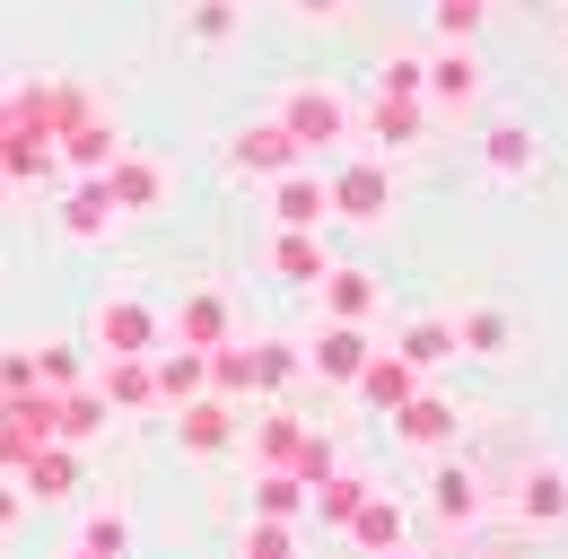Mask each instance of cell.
Returning <instances> with one entry per match:
<instances>
[{
  "label": "cell",
  "mask_w": 568,
  "mask_h": 559,
  "mask_svg": "<svg viewBox=\"0 0 568 559\" xmlns=\"http://www.w3.org/2000/svg\"><path fill=\"white\" fill-rule=\"evenodd\" d=\"M272 123H281L306 157H342V149L358 140V105L342 96V88H324V79H297V88H281Z\"/></svg>",
  "instance_id": "1"
},
{
  "label": "cell",
  "mask_w": 568,
  "mask_h": 559,
  "mask_svg": "<svg viewBox=\"0 0 568 559\" xmlns=\"http://www.w3.org/2000/svg\"><path fill=\"white\" fill-rule=\"evenodd\" d=\"M394 202H403V184H394V166H385L376 149H342V157L324 166V218L376 227V218H394Z\"/></svg>",
  "instance_id": "2"
},
{
  "label": "cell",
  "mask_w": 568,
  "mask_h": 559,
  "mask_svg": "<svg viewBox=\"0 0 568 559\" xmlns=\"http://www.w3.org/2000/svg\"><path fill=\"white\" fill-rule=\"evenodd\" d=\"M158 342H166V315L149 306L141 288L97 297V315H88V349H97V358H149Z\"/></svg>",
  "instance_id": "3"
},
{
  "label": "cell",
  "mask_w": 568,
  "mask_h": 559,
  "mask_svg": "<svg viewBox=\"0 0 568 559\" xmlns=\"http://www.w3.org/2000/svg\"><path fill=\"white\" fill-rule=\"evenodd\" d=\"M219 166H227V184H254V193H263L272 175H288V166H306V149H297V140H288L281 123H272V114H263V123H236V132H227V149H219Z\"/></svg>",
  "instance_id": "4"
},
{
  "label": "cell",
  "mask_w": 568,
  "mask_h": 559,
  "mask_svg": "<svg viewBox=\"0 0 568 559\" xmlns=\"http://www.w3.org/2000/svg\"><path fill=\"white\" fill-rule=\"evenodd\" d=\"M481 516H490V472L464 464V455H437V464H428V525L473 533Z\"/></svg>",
  "instance_id": "5"
},
{
  "label": "cell",
  "mask_w": 568,
  "mask_h": 559,
  "mask_svg": "<svg viewBox=\"0 0 568 559\" xmlns=\"http://www.w3.org/2000/svg\"><path fill=\"white\" fill-rule=\"evenodd\" d=\"M507 516H516L525 533H560V525H568V464L525 455V464H516V481H507Z\"/></svg>",
  "instance_id": "6"
},
{
  "label": "cell",
  "mask_w": 568,
  "mask_h": 559,
  "mask_svg": "<svg viewBox=\"0 0 568 559\" xmlns=\"http://www.w3.org/2000/svg\"><path fill=\"white\" fill-rule=\"evenodd\" d=\"M236 437H245V403H227V394H193V403H175V455L219 464V455H236Z\"/></svg>",
  "instance_id": "7"
},
{
  "label": "cell",
  "mask_w": 568,
  "mask_h": 559,
  "mask_svg": "<svg viewBox=\"0 0 568 559\" xmlns=\"http://www.w3.org/2000/svg\"><path fill=\"white\" fill-rule=\"evenodd\" d=\"M97 184H105L114 218H149V210H166V166H158L149 149H114V166H105Z\"/></svg>",
  "instance_id": "8"
},
{
  "label": "cell",
  "mask_w": 568,
  "mask_h": 559,
  "mask_svg": "<svg viewBox=\"0 0 568 559\" xmlns=\"http://www.w3.org/2000/svg\"><path fill=\"white\" fill-rule=\"evenodd\" d=\"M420 105H428V114H464V105H481V53H473V44H437V53H428Z\"/></svg>",
  "instance_id": "9"
},
{
  "label": "cell",
  "mask_w": 568,
  "mask_h": 559,
  "mask_svg": "<svg viewBox=\"0 0 568 559\" xmlns=\"http://www.w3.org/2000/svg\"><path fill=\"white\" fill-rule=\"evenodd\" d=\"M297 437H306V419L288 411V403H245V455H254V472H288V455H297Z\"/></svg>",
  "instance_id": "10"
},
{
  "label": "cell",
  "mask_w": 568,
  "mask_h": 559,
  "mask_svg": "<svg viewBox=\"0 0 568 559\" xmlns=\"http://www.w3.org/2000/svg\"><path fill=\"white\" fill-rule=\"evenodd\" d=\"M394 437H403L412 455H455V437H464V411H455L446 394H428V385H420V394L394 411Z\"/></svg>",
  "instance_id": "11"
},
{
  "label": "cell",
  "mask_w": 568,
  "mask_h": 559,
  "mask_svg": "<svg viewBox=\"0 0 568 559\" xmlns=\"http://www.w3.org/2000/svg\"><path fill=\"white\" fill-rule=\"evenodd\" d=\"M420 385H428V376L412 367V358H394V349H367V367L351 376V394H358V403H367L376 419H394L403 403H412V394H420Z\"/></svg>",
  "instance_id": "12"
},
{
  "label": "cell",
  "mask_w": 568,
  "mask_h": 559,
  "mask_svg": "<svg viewBox=\"0 0 568 559\" xmlns=\"http://www.w3.org/2000/svg\"><path fill=\"white\" fill-rule=\"evenodd\" d=\"M149 385H158V411L211 394V349H184V342H158L149 349Z\"/></svg>",
  "instance_id": "13"
},
{
  "label": "cell",
  "mask_w": 568,
  "mask_h": 559,
  "mask_svg": "<svg viewBox=\"0 0 568 559\" xmlns=\"http://www.w3.org/2000/svg\"><path fill=\"white\" fill-rule=\"evenodd\" d=\"M358 140H376V157H385V149H420V140H428V105H420V96H385V88H376L367 114H358Z\"/></svg>",
  "instance_id": "14"
},
{
  "label": "cell",
  "mask_w": 568,
  "mask_h": 559,
  "mask_svg": "<svg viewBox=\"0 0 568 559\" xmlns=\"http://www.w3.org/2000/svg\"><path fill=\"white\" fill-rule=\"evenodd\" d=\"M342 533H351V551L385 559V551H403V542H412V516H403V498H394V489H367V498H358V516L342 525Z\"/></svg>",
  "instance_id": "15"
},
{
  "label": "cell",
  "mask_w": 568,
  "mask_h": 559,
  "mask_svg": "<svg viewBox=\"0 0 568 559\" xmlns=\"http://www.w3.org/2000/svg\"><path fill=\"white\" fill-rule=\"evenodd\" d=\"M481 175L490 184H534L542 175V140L525 132V123H490L481 132Z\"/></svg>",
  "instance_id": "16"
},
{
  "label": "cell",
  "mask_w": 568,
  "mask_h": 559,
  "mask_svg": "<svg viewBox=\"0 0 568 559\" xmlns=\"http://www.w3.org/2000/svg\"><path fill=\"white\" fill-rule=\"evenodd\" d=\"M53 227H62L71 245H105V236H114V202H105V184H97V175H71V184H62V210H53Z\"/></svg>",
  "instance_id": "17"
},
{
  "label": "cell",
  "mask_w": 568,
  "mask_h": 559,
  "mask_svg": "<svg viewBox=\"0 0 568 559\" xmlns=\"http://www.w3.org/2000/svg\"><path fill=\"white\" fill-rule=\"evenodd\" d=\"M306 349V376H324V385H351L358 367H367V324H324V333H315V342H297Z\"/></svg>",
  "instance_id": "18"
},
{
  "label": "cell",
  "mask_w": 568,
  "mask_h": 559,
  "mask_svg": "<svg viewBox=\"0 0 568 559\" xmlns=\"http://www.w3.org/2000/svg\"><path fill=\"white\" fill-rule=\"evenodd\" d=\"M79 489V446H36L27 464H18V498L27 507H62Z\"/></svg>",
  "instance_id": "19"
},
{
  "label": "cell",
  "mask_w": 568,
  "mask_h": 559,
  "mask_svg": "<svg viewBox=\"0 0 568 559\" xmlns=\"http://www.w3.org/2000/svg\"><path fill=\"white\" fill-rule=\"evenodd\" d=\"M455 358H481V367L516 358V315L507 306H464L455 315Z\"/></svg>",
  "instance_id": "20"
},
{
  "label": "cell",
  "mask_w": 568,
  "mask_h": 559,
  "mask_svg": "<svg viewBox=\"0 0 568 559\" xmlns=\"http://www.w3.org/2000/svg\"><path fill=\"white\" fill-rule=\"evenodd\" d=\"M263 193H272V218H281V227H324V166H315V157L288 166V175H272Z\"/></svg>",
  "instance_id": "21"
},
{
  "label": "cell",
  "mask_w": 568,
  "mask_h": 559,
  "mask_svg": "<svg viewBox=\"0 0 568 559\" xmlns=\"http://www.w3.org/2000/svg\"><path fill=\"white\" fill-rule=\"evenodd\" d=\"M114 149H123V132H114L105 114H88V123H71V132L53 140V166H62V175H105Z\"/></svg>",
  "instance_id": "22"
},
{
  "label": "cell",
  "mask_w": 568,
  "mask_h": 559,
  "mask_svg": "<svg viewBox=\"0 0 568 559\" xmlns=\"http://www.w3.org/2000/svg\"><path fill=\"white\" fill-rule=\"evenodd\" d=\"M175 342H184V349H219V342H236V306H227L219 288H193V297L175 306Z\"/></svg>",
  "instance_id": "23"
},
{
  "label": "cell",
  "mask_w": 568,
  "mask_h": 559,
  "mask_svg": "<svg viewBox=\"0 0 568 559\" xmlns=\"http://www.w3.org/2000/svg\"><path fill=\"white\" fill-rule=\"evenodd\" d=\"M324 324H367L376 315V272H358V263H324Z\"/></svg>",
  "instance_id": "24"
},
{
  "label": "cell",
  "mask_w": 568,
  "mask_h": 559,
  "mask_svg": "<svg viewBox=\"0 0 568 559\" xmlns=\"http://www.w3.org/2000/svg\"><path fill=\"white\" fill-rule=\"evenodd\" d=\"M88 385L105 394V411H158V385H149V358H97Z\"/></svg>",
  "instance_id": "25"
},
{
  "label": "cell",
  "mask_w": 568,
  "mask_h": 559,
  "mask_svg": "<svg viewBox=\"0 0 568 559\" xmlns=\"http://www.w3.org/2000/svg\"><path fill=\"white\" fill-rule=\"evenodd\" d=\"M367 472H351V464H333V472H324V481L306 489V516H315V525H324V533H342V525H351L358 516V498H367Z\"/></svg>",
  "instance_id": "26"
},
{
  "label": "cell",
  "mask_w": 568,
  "mask_h": 559,
  "mask_svg": "<svg viewBox=\"0 0 568 559\" xmlns=\"http://www.w3.org/2000/svg\"><path fill=\"white\" fill-rule=\"evenodd\" d=\"M0 166H9V184H53V175H62V166H53V132L9 123V132H0Z\"/></svg>",
  "instance_id": "27"
},
{
  "label": "cell",
  "mask_w": 568,
  "mask_h": 559,
  "mask_svg": "<svg viewBox=\"0 0 568 559\" xmlns=\"http://www.w3.org/2000/svg\"><path fill=\"white\" fill-rule=\"evenodd\" d=\"M297 376H306V349L288 342V333H263L254 342V403H281Z\"/></svg>",
  "instance_id": "28"
},
{
  "label": "cell",
  "mask_w": 568,
  "mask_h": 559,
  "mask_svg": "<svg viewBox=\"0 0 568 559\" xmlns=\"http://www.w3.org/2000/svg\"><path fill=\"white\" fill-rule=\"evenodd\" d=\"M175 27H184V44L219 53V44H236V27H245V0H184V9H175Z\"/></svg>",
  "instance_id": "29"
},
{
  "label": "cell",
  "mask_w": 568,
  "mask_h": 559,
  "mask_svg": "<svg viewBox=\"0 0 568 559\" xmlns=\"http://www.w3.org/2000/svg\"><path fill=\"white\" fill-rule=\"evenodd\" d=\"M324 263H333V254H324V227H281V236H272V272L297 280V288H315Z\"/></svg>",
  "instance_id": "30"
},
{
  "label": "cell",
  "mask_w": 568,
  "mask_h": 559,
  "mask_svg": "<svg viewBox=\"0 0 568 559\" xmlns=\"http://www.w3.org/2000/svg\"><path fill=\"white\" fill-rule=\"evenodd\" d=\"M394 358H412V367H446V358H455V315H412V324H403V333H394Z\"/></svg>",
  "instance_id": "31"
},
{
  "label": "cell",
  "mask_w": 568,
  "mask_h": 559,
  "mask_svg": "<svg viewBox=\"0 0 568 559\" xmlns=\"http://www.w3.org/2000/svg\"><path fill=\"white\" fill-rule=\"evenodd\" d=\"M79 551L88 559H132V516L123 507H88L79 516Z\"/></svg>",
  "instance_id": "32"
},
{
  "label": "cell",
  "mask_w": 568,
  "mask_h": 559,
  "mask_svg": "<svg viewBox=\"0 0 568 559\" xmlns=\"http://www.w3.org/2000/svg\"><path fill=\"white\" fill-rule=\"evenodd\" d=\"M254 516H272V525H306V481H297V472H254Z\"/></svg>",
  "instance_id": "33"
},
{
  "label": "cell",
  "mask_w": 568,
  "mask_h": 559,
  "mask_svg": "<svg viewBox=\"0 0 568 559\" xmlns=\"http://www.w3.org/2000/svg\"><path fill=\"white\" fill-rule=\"evenodd\" d=\"M36 385H44V394L88 385V342H44V349H36Z\"/></svg>",
  "instance_id": "34"
},
{
  "label": "cell",
  "mask_w": 568,
  "mask_h": 559,
  "mask_svg": "<svg viewBox=\"0 0 568 559\" xmlns=\"http://www.w3.org/2000/svg\"><path fill=\"white\" fill-rule=\"evenodd\" d=\"M211 394L254 403V349H245V342H219V349H211Z\"/></svg>",
  "instance_id": "35"
},
{
  "label": "cell",
  "mask_w": 568,
  "mask_h": 559,
  "mask_svg": "<svg viewBox=\"0 0 568 559\" xmlns=\"http://www.w3.org/2000/svg\"><path fill=\"white\" fill-rule=\"evenodd\" d=\"M481 18H490V0H428V35L437 44H473Z\"/></svg>",
  "instance_id": "36"
},
{
  "label": "cell",
  "mask_w": 568,
  "mask_h": 559,
  "mask_svg": "<svg viewBox=\"0 0 568 559\" xmlns=\"http://www.w3.org/2000/svg\"><path fill=\"white\" fill-rule=\"evenodd\" d=\"M236 559H297V525L245 516V533H236Z\"/></svg>",
  "instance_id": "37"
},
{
  "label": "cell",
  "mask_w": 568,
  "mask_h": 559,
  "mask_svg": "<svg viewBox=\"0 0 568 559\" xmlns=\"http://www.w3.org/2000/svg\"><path fill=\"white\" fill-rule=\"evenodd\" d=\"M376 88H385V96H420V88H428V53H412V44H394V53L376 62Z\"/></svg>",
  "instance_id": "38"
},
{
  "label": "cell",
  "mask_w": 568,
  "mask_h": 559,
  "mask_svg": "<svg viewBox=\"0 0 568 559\" xmlns=\"http://www.w3.org/2000/svg\"><path fill=\"white\" fill-rule=\"evenodd\" d=\"M333 464H342V446H333V437H324V428H306V437H297V455H288V472H297V481H306V489L324 481V472H333Z\"/></svg>",
  "instance_id": "39"
},
{
  "label": "cell",
  "mask_w": 568,
  "mask_h": 559,
  "mask_svg": "<svg viewBox=\"0 0 568 559\" xmlns=\"http://www.w3.org/2000/svg\"><path fill=\"white\" fill-rule=\"evenodd\" d=\"M0 394H9V403H18V394H36V349H27V342L0 349Z\"/></svg>",
  "instance_id": "40"
},
{
  "label": "cell",
  "mask_w": 568,
  "mask_h": 559,
  "mask_svg": "<svg viewBox=\"0 0 568 559\" xmlns=\"http://www.w3.org/2000/svg\"><path fill=\"white\" fill-rule=\"evenodd\" d=\"M281 9L297 27H342V18H351V0H281Z\"/></svg>",
  "instance_id": "41"
},
{
  "label": "cell",
  "mask_w": 568,
  "mask_h": 559,
  "mask_svg": "<svg viewBox=\"0 0 568 559\" xmlns=\"http://www.w3.org/2000/svg\"><path fill=\"white\" fill-rule=\"evenodd\" d=\"M18 516H27V498H18V489H0V533H9Z\"/></svg>",
  "instance_id": "42"
},
{
  "label": "cell",
  "mask_w": 568,
  "mask_h": 559,
  "mask_svg": "<svg viewBox=\"0 0 568 559\" xmlns=\"http://www.w3.org/2000/svg\"><path fill=\"white\" fill-rule=\"evenodd\" d=\"M9 123H18V105H9V88H0V132H9Z\"/></svg>",
  "instance_id": "43"
},
{
  "label": "cell",
  "mask_w": 568,
  "mask_h": 559,
  "mask_svg": "<svg viewBox=\"0 0 568 559\" xmlns=\"http://www.w3.org/2000/svg\"><path fill=\"white\" fill-rule=\"evenodd\" d=\"M385 559H428V551H412V542H403V551H385Z\"/></svg>",
  "instance_id": "44"
},
{
  "label": "cell",
  "mask_w": 568,
  "mask_h": 559,
  "mask_svg": "<svg viewBox=\"0 0 568 559\" xmlns=\"http://www.w3.org/2000/svg\"><path fill=\"white\" fill-rule=\"evenodd\" d=\"M0 193H9V166H0Z\"/></svg>",
  "instance_id": "45"
},
{
  "label": "cell",
  "mask_w": 568,
  "mask_h": 559,
  "mask_svg": "<svg viewBox=\"0 0 568 559\" xmlns=\"http://www.w3.org/2000/svg\"><path fill=\"white\" fill-rule=\"evenodd\" d=\"M71 559H88V551H79V542H71Z\"/></svg>",
  "instance_id": "46"
}]
</instances>
